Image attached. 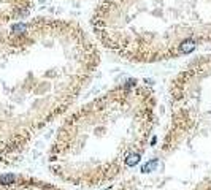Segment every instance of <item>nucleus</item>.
<instances>
[{
	"label": "nucleus",
	"mask_w": 211,
	"mask_h": 190,
	"mask_svg": "<svg viewBox=\"0 0 211 190\" xmlns=\"http://www.w3.org/2000/svg\"><path fill=\"white\" fill-rule=\"evenodd\" d=\"M100 63L97 40L73 19L37 16L0 29V168L22 162L89 87Z\"/></svg>",
	"instance_id": "f257e3e1"
},
{
	"label": "nucleus",
	"mask_w": 211,
	"mask_h": 190,
	"mask_svg": "<svg viewBox=\"0 0 211 190\" xmlns=\"http://www.w3.org/2000/svg\"><path fill=\"white\" fill-rule=\"evenodd\" d=\"M157 127V97L149 84L129 79L67 113L48 152L59 181L92 189L134 168Z\"/></svg>",
	"instance_id": "f03ea898"
},
{
	"label": "nucleus",
	"mask_w": 211,
	"mask_h": 190,
	"mask_svg": "<svg viewBox=\"0 0 211 190\" xmlns=\"http://www.w3.org/2000/svg\"><path fill=\"white\" fill-rule=\"evenodd\" d=\"M168 108L159 147L113 190H211V54L172 78Z\"/></svg>",
	"instance_id": "7ed1b4c3"
},
{
	"label": "nucleus",
	"mask_w": 211,
	"mask_h": 190,
	"mask_svg": "<svg viewBox=\"0 0 211 190\" xmlns=\"http://www.w3.org/2000/svg\"><path fill=\"white\" fill-rule=\"evenodd\" d=\"M91 29L125 62H167L211 45V0H100Z\"/></svg>",
	"instance_id": "20e7f679"
},
{
	"label": "nucleus",
	"mask_w": 211,
	"mask_h": 190,
	"mask_svg": "<svg viewBox=\"0 0 211 190\" xmlns=\"http://www.w3.org/2000/svg\"><path fill=\"white\" fill-rule=\"evenodd\" d=\"M0 190H65L45 179L26 174H0Z\"/></svg>",
	"instance_id": "39448f33"
},
{
	"label": "nucleus",
	"mask_w": 211,
	"mask_h": 190,
	"mask_svg": "<svg viewBox=\"0 0 211 190\" xmlns=\"http://www.w3.org/2000/svg\"><path fill=\"white\" fill-rule=\"evenodd\" d=\"M33 8V0H0V27L26 18Z\"/></svg>",
	"instance_id": "423d86ee"
}]
</instances>
